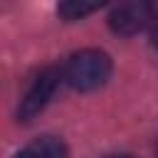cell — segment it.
I'll use <instances>...</instances> for the list:
<instances>
[{
	"mask_svg": "<svg viewBox=\"0 0 158 158\" xmlns=\"http://www.w3.org/2000/svg\"><path fill=\"white\" fill-rule=\"evenodd\" d=\"M101 158H133L128 153H109V156H101Z\"/></svg>",
	"mask_w": 158,
	"mask_h": 158,
	"instance_id": "obj_7",
	"label": "cell"
},
{
	"mask_svg": "<svg viewBox=\"0 0 158 158\" xmlns=\"http://www.w3.org/2000/svg\"><path fill=\"white\" fill-rule=\"evenodd\" d=\"M101 2H84V0H67V2H59L57 5V12L62 15L64 22H74V20H81L86 15H91L94 10H99Z\"/></svg>",
	"mask_w": 158,
	"mask_h": 158,
	"instance_id": "obj_5",
	"label": "cell"
},
{
	"mask_svg": "<svg viewBox=\"0 0 158 158\" xmlns=\"http://www.w3.org/2000/svg\"><path fill=\"white\" fill-rule=\"evenodd\" d=\"M111 77V57L101 49H79L64 64V81L77 91H96Z\"/></svg>",
	"mask_w": 158,
	"mask_h": 158,
	"instance_id": "obj_1",
	"label": "cell"
},
{
	"mask_svg": "<svg viewBox=\"0 0 158 158\" xmlns=\"http://www.w3.org/2000/svg\"><path fill=\"white\" fill-rule=\"evenodd\" d=\"M64 79V72H59L57 67H44L40 69V74H35V79L30 81V86L25 89L20 106H17V118L20 121H32L35 116L42 114V109L49 104V99L54 96L59 81Z\"/></svg>",
	"mask_w": 158,
	"mask_h": 158,
	"instance_id": "obj_2",
	"label": "cell"
},
{
	"mask_svg": "<svg viewBox=\"0 0 158 158\" xmlns=\"http://www.w3.org/2000/svg\"><path fill=\"white\" fill-rule=\"evenodd\" d=\"M15 158H69L67 143L57 136H40L30 141Z\"/></svg>",
	"mask_w": 158,
	"mask_h": 158,
	"instance_id": "obj_4",
	"label": "cell"
},
{
	"mask_svg": "<svg viewBox=\"0 0 158 158\" xmlns=\"http://www.w3.org/2000/svg\"><path fill=\"white\" fill-rule=\"evenodd\" d=\"M153 20H156V7L146 0L118 2L109 12V27L116 35H123V37L141 32L146 25H153Z\"/></svg>",
	"mask_w": 158,
	"mask_h": 158,
	"instance_id": "obj_3",
	"label": "cell"
},
{
	"mask_svg": "<svg viewBox=\"0 0 158 158\" xmlns=\"http://www.w3.org/2000/svg\"><path fill=\"white\" fill-rule=\"evenodd\" d=\"M151 44L158 49V15H156V20H153V25H151Z\"/></svg>",
	"mask_w": 158,
	"mask_h": 158,
	"instance_id": "obj_6",
	"label": "cell"
}]
</instances>
